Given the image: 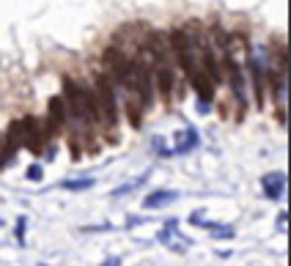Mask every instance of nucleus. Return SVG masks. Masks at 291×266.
Segmentation results:
<instances>
[{
	"mask_svg": "<svg viewBox=\"0 0 291 266\" xmlns=\"http://www.w3.org/2000/svg\"><path fill=\"white\" fill-rule=\"evenodd\" d=\"M278 228H280V231H286V212L278 214Z\"/></svg>",
	"mask_w": 291,
	"mask_h": 266,
	"instance_id": "obj_12",
	"label": "nucleus"
},
{
	"mask_svg": "<svg viewBox=\"0 0 291 266\" xmlns=\"http://www.w3.org/2000/svg\"><path fill=\"white\" fill-rule=\"evenodd\" d=\"M63 189H71V192H83V189L94 187V178H74V181H63L60 184Z\"/></svg>",
	"mask_w": 291,
	"mask_h": 266,
	"instance_id": "obj_9",
	"label": "nucleus"
},
{
	"mask_svg": "<svg viewBox=\"0 0 291 266\" xmlns=\"http://www.w3.org/2000/svg\"><path fill=\"white\" fill-rule=\"evenodd\" d=\"M178 198L176 189H157V192H151L146 201H143V209H162L168 206V203H173Z\"/></svg>",
	"mask_w": 291,
	"mask_h": 266,
	"instance_id": "obj_6",
	"label": "nucleus"
},
{
	"mask_svg": "<svg viewBox=\"0 0 291 266\" xmlns=\"http://www.w3.org/2000/svg\"><path fill=\"white\" fill-rule=\"evenodd\" d=\"M91 99H94L96 124H102L105 129H116V124H118L116 88H113V83H110L105 74H96V83H94V91H91Z\"/></svg>",
	"mask_w": 291,
	"mask_h": 266,
	"instance_id": "obj_2",
	"label": "nucleus"
},
{
	"mask_svg": "<svg viewBox=\"0 0 291 266\" xmlns=\"http://www.w3.org/2000/svg\"><path fill=\"white\" fill-rule=\"evenodd\" d=\"M50 121H53L58 129H63L66 126V121H69V115H66V105H63V99L60 96H55V99H50V115H47Z\"/></svg>",
	"mask_w": 291,
	"mask_h": 266,
	"instance_id": "obj_7",
	"label": "nucleus"
},
{
	"mask_svg": "<svg viewBox=\"0 0 291 266\" xmlns=\"http://www.w3.org/2000/svg\"><path fill=\"white\" fill-rule=\"evenodd\" d=\"M19 132H22V146L30 148V154H42L47 137H44V129L39 126V121H36L33 115L19 118Z\"/></svg>",
	"mask_w": 291,
	"mask_h": 266,
	"instance_id": "obj_3",
	"label": "nucleus"
},
{
	"mask_svg": "<svg viewBox=\"0 0 291 266\" xmlns=\"http://www.w3.org/2000/svg\"><path fill=\"white\" fill-rule=\"evenodd\" d=\"M198 146V135L192 129H187V137L181 135V140H178V146H176V151H173V154H187V151H190V148H195Z\"/></svg>",
	"mask_w": 291,
	"mask_h": 266,
	"instance_id": "obj_8",
	"label": "nucleus"
},
{
	"mask_svg": "<svg viewBox=\"0 0 291 266\" xmlns=\"http://www.w3.org/2000/svg\"><path fill=\"white\" fill-rule=\"evenodd\" d=\"M247 66H250V77H253V94H256V105L264 107V66L258 63V58L247 55Z\"/></svg>",
	"mask_w": 291,
	"mask_h": 266,
	"instance_id": "obj_4",
	"label": "nucleus"
},
{
	"mask_svg": "<svg viewBox=\"0 0 291 266\" xmlns=\"http://www.w3.org/2000/svg\"><path fill=\"white\" fill-rule=\"evenodd\" d=\"M0 225H3V219H0Z\"/></svg>",
	"mask_w": 291,
	"mask_h": 266,
	"instance_id": "obj_14",
	"label": "nucleus"
},
{
	"mask_svg": "<svg viewBox=\"0 0 291 266\" xmlns=\"http://www.w3.org/2000/svg\"><path fill=\"white\" fill-rule=\"evenodd\" d=\"M63 105H66V115H69V124L74 126H91L96 124L94 115V99H91V91H85L80 83L66 77L63 80Z\"/></svg>",
	"mask_w": 291,
	"mask_h": 266,
	"instance_id": "obj_1",
	"label": "nucleus"
},
{
	"mask_svg": "<svg viewBox=\"0 0 291 266\" xmlns=\"http://www.w3.org/2000/svg\"><path fill=\"white\" fill-rule=\"evenodd\" d=\"M42 176H44L42 165H30L28 167V178H30V181H42Z\"/></svg>",
	"mask_w": 291,
	"mask_h": 266,
	"instance_id": "obj_10",
	"label": "nucleus"
},
{
	"mask_svg": "<svg viewBox=\"0 0 291 266\" xmlns=\"http://www.w3.org/2000/svg\"><path fill=\"white\" fill-rule=\"evenodd\" d=\"M283 189H286L283 173H269V176H264V195H267L269 201H280V198H283Z\"/></svg>",
	"mask_w": 291,
	"mask_h": 266,
	"instance_id": "obj_5",
	"label": "nucleus"
},
{
	"mask_svg": "<svg viewBox=\"0 0 291 266\" xmlns=\"http://www.w3.org/2000/svg\"><path fill=\"white\" fill-rule=\"evenodd\" d=\"M102 266H121V261H118V258H107Z\"/></svg>",
	"mask_w": 291,
	"mask_h": 266,
	"instance_id": "obj_13",
	"label": "nucleus"
},
{
	"mask_svg": "<svg viewBox=\"0 0 291 266\" xmlns=\"http://www.w3.org/2000/svg\"><path fill=\"white\" fill-rule=\"evenodd\" d=\"M25 225H28V219L19 217V219H17V242H19V244H25Z\"/></svg>",
	"mask_w": 291,
	"mask_h": 266,
	"instance_id": "obj_11",
	"label": "nucleus"
}]
</instances>
